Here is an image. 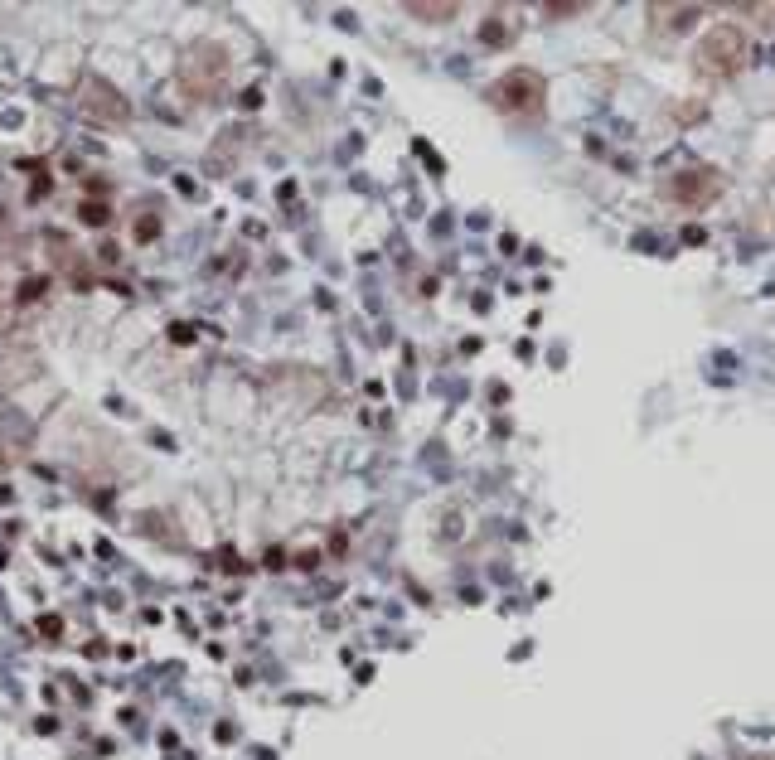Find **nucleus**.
Wrapping results in <instances>:
<instances>
[{
  "label": "nucleus",
  "instance_id": "nucleus-2",
  "mask_svg": "<svg viewBox=\"0 0 775 760\" xmlns=\"http://www.w3.org/2000/svg\"><path fill=\"white\" fill-rule=\"evenodd\" d=\"M155 233H160V223H155V218H141V223H136V238H155Z\"/></svg>",
  "mask_w": 775,
  "mask_h": 760
},
{
  "label": "nucleus",
  "instance_id": "nucleus-1",
  "mask_svg": "<svg viewBox=\"0 0 775 760\" xmlns=\"http://www.w3.org/2000/svg\"><path fill=\"white\" fill-rule=\"evenodd\" d=\"M78 214H83V223H92V228H102V223H107V218H111V209H107V204H102V199H92V204H83Z\"/></svg>",
  "mask_w": 775,
  "mask_h": 760
}]
</instances>
